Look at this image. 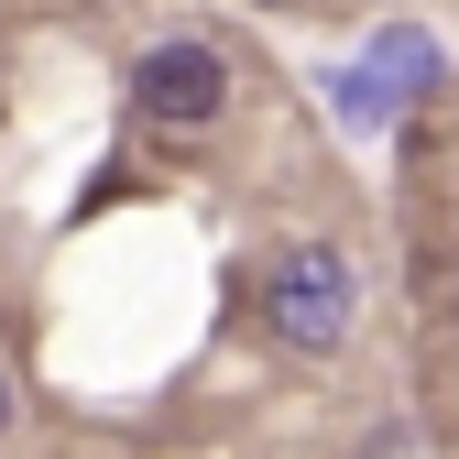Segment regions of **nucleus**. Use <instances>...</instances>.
Segmentation results:
<instances>
[{"label": "nucleus", "instance_id": "1", "mask_svg": "<svg viewBox=\"0 0 459 459\" xmlns=\"http://www.w3.org/2000/svg\"><path fill=\"white\" fill-rule=\"evenodd\" d=\"M437 77H448L437 33H427V22H383L361 66H339V77H328V121L372 143V132H394V121H405V99H427Z\"/></svg>", "mask_w": 459, "mask_h": 459}, {"label": "nucleus", "instance_id": "2", "mask_svg": "<svg viewBox=\"0 0 459 459\" xmlns=\"http://www.w3.org/2000/svg\"><path fill=\"white\" fill-rule=\"evenodd\" d=\"M351 296H361V273L339 263V252H284V263L263 273V328L284 339V351H339Z\"/></svg>", "mask_w": 459, "mask_h": 459}, {"label": "nucleus", "instance_id": "3", "mask_svg": "<svg viewBox=\"0 0 459 459\" xmlns=\"http://www.w3.org/2000/svg\"><path fill=\"white\" fill-rule=\"evenodd\" d=\"M132 109L153 132H219V109H230V66H219V44L176 33V44H153L143 66H132Z\"/></svg>", "mask_w": 459, "mask_h": 459}, {"label": "nucleus", "instance_id": "4", "mask_svg": "<svg viewBox=\"0 0 459 459\" xmlns=\"http://www.w3.org/2000/svg\"><path fill=\"white\" fill-rule=\"evenodd\" d=\"M0 437H12V383H0Z\"/></svg>", "mask_w": 459, "mask_h": 459}]
</instances>
